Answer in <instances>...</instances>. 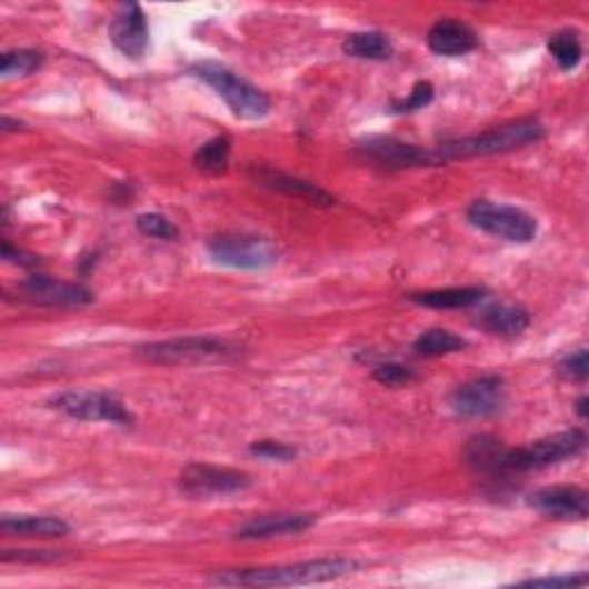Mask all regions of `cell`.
I'll use <instances>...</instances> for the list:
<instances>
[{"label":"cell","instance_id":"obj_1","mask_svg":"<svg viewBox=\"0 0 589 589\" xmlns=\"http://www.w3.org/2000/svg\"><path fill=\"white\" fill-rule=\"evenodd\" d=\"M357 569H359V562L350 558H320V560H307L298 565L223 571L214 578V582L228 585V587H290V585L337 580L348 573H355Z\"/></svg>","mask_w":589,"mask_h":589},{"label":"cell","instance_id":"obj_2","mask_svg":"<svg viewBox=\"0 0 589 589\" xmlns=\"http://www.w3.org/2000/svg\"><path fill=\"white\" fill-rule=\"evenodd\" d=\"M546 137V129L539 120L526 118L513 120L500 127L488 129L483 134L468 137V139H453L445 141L442 146L433 148L440 163L451 159H470V157H490V154H505L513 150H522L528 146L539 143Z\"/></svg>","mask_w":589,"mask_h":589},{"label":"cell","instance_id":"obj_3","mask_svg":"<svg viewBox=\"0 0 589 589\" xmlns=\"http://www.w3.org/2000/svg\"><path fill=\"white\" fill-rule=\"evenodd\" d=\"M191 74L206 81L221 100L233 111L236 118L242 120H263L270 113V100L263 90H258L233 70L223 68L219 62H196Z\"/></svg>","mask_w":589,"mask_h":589},{"label":"cell","instance_id":"obj_4","mask_svg":"<svg viewBox=\"0 0 589 589\" xmlns=\"http://www.w3.org/2000/svg\"><path fill=\"white\" fill-rule=\"evenodd\" d=\"M587 447V436L582 429H571L541 438L530 447L507 449L502 458V475H522L532 470H543L558 466L569 458H576Z\"/></svg>","mask_w":589,"mask_h":589},{"label":"cell","instance_id":"obj_5","mask_svg":"<svg viewBox=\"0 0 589 589\" xmlns=\"http://www.w3.org/2000/svg\"><path fill=\"white\" fill-rule=\"evenodd\" d=\"M466 214H468V221L475 228H479V231L500 238V240H507V242L530 244L539 233L537 219L528 214L526 210L513 208V206H502L493 201H475Z\"/></svg>","mask_w":589,"mask_h":589},{"label":"cell","instance_id":"obj_6","mask_svg":"<svg viewBox=\"0 0 589 589\" xmlns=\"http://www.w3.org/2000/svg\"><path fill=\"white\" fill-rule=\"evenodd\" d=\"M208 253L214 263L233 270H266L279 260V247L258 236L223 233L208 242Z\"/></svg>","mask_w":589,"mask_h":589},{"label":"cell","instance_id":"obj_7","mask_svg":"<svg viewBox=\"0 0 589 589\" xmlns=\"http://www.w3.org/2000/svg\"><path fill=\"white\" fill-rule=\"evenodd\" d=\"M137 355L150 365H191V362H217L236 355V346L212 337H184L148 343Z\"/></svg>","mask_w":589,"mask_h":589},{"label":"cell","instance_id":"obj_8","mask_svg":"<svg viewBox=\"0 0 589 589\" xmlns=\"http://www.w3.org/2000/svg\"><path fill=\"white\" fill-rule=\"evenodd\" d=\"M51 408L58 412L68 415L79 421H107V423H118V427H132V412L124 408V403L109 395V391H64L51 399Z\"/></svg>","mask_w":589,"mask_h":589},{"label":"cell","instance_id":"obj_9","mask_svg":"<svg viewBox=\"0 0 589 589\" xmlns=\"http://www.w3.org/2000/svg\"><path fill=\"white\" fill-rule=\"evenodd\" d=\"M251 483L247 472L233 468H219L208 463H191L180 475V490L191 500H212L219 496H231Z\"/></svg>","mask_w":589,"mask_h":589},{"label":"cell","instance_id":"obj_10","mask_svg":"<svg viewBox=\"0 0 589 589\" xmlns=\"http://www.w3.org/2000/svg\"><path fill=\"white\" fill-rule=\"evenodd\" d=\"M507 401L505 380L500 376H481L453 389L449 406L461 417H490L498 415Z\"/></svg>","mask_w":589,"mask_h":589},{"label":"cell","instance_id":"obj_11","mask_svg":"<svg viewBox=\"0 0 589 589\" xmlns=\"http://www.w3.org/2000/svg\"><path fill=\"white\" fill-rule=\"evenodd\" d=\"M357 154L378 167L389 169H415V167H440L438 154L433 148H421L412 143H403L391 137H373L357 146Z\"/></svg>","mask_w":589,"mask_h":589},{"label":"cell","instance_id":"obj_12","mask_svg":"<svg viewBox=\"0 0 589 589\" xmlns=\"http://www.w3.org/2000/svg\"><path fill=\"white\" fill-rule=\"evenodd\" d=\"M17 292L23 302L38 307H86L94 300V294L86 286L60 281L47 274H32L23 279Z\"/></svg>","mask_w":589,"mask_h":589},{"label":"cell","instance_id":"obj_13","mask_svg":"<svg viewBox=\"0 0 589 589\" xmlns=\"http://www.w3.org/2000/svg\"><path fill=\"white\" fill-rule=\"evenodd\" d=\"M587 500V493L578 486H548L535 490L528 505L552 520L578 522L585 520L589 513Z\"/></svg>","mask_w":589,"mask_h":589},{"label":"cell","instance_id":"obj_14","mask_svg":"<svg viewBox=\"0 0 589 589\" xmlns=\"http://www.w3.org/2000/svg\"><path fill=\"white\" fill-rule=\"evenodd\" d=\"M109 38L122 56L132 58V60H141L146 56L148 40H150L148 21H146L141 6L137 3L122 6L109 26Z\"/></svg>","mask_w":589,"mask_h":589},{"label":"cell","instance_id":"obj_15","mask_svg":"<svg viewBox=\"0 0 589 589\" xmlns=\"http://www.w3.org/2000/svg\"><path fill=\"white\" fill-rule=\"evenodd\" d=\"M316 522L311 513H266L247 520L244 526L236 530V539L256 541V539H272V537H288L307 532Z\"/></svg>","mask_w":589,"mask_h":589},{"label":"cell","instance_id":"obj_16","mask_svg":"<svg viewBox=\"0 0 589 589\" xmlns=\"http://www.w3.org/2000/svg\"><path fill=\"white\" fill-rule=\"evenodd\" d=\"M251 178L253 182H258L260 187L272 189V191H281L286 196H292V199H300L307 201L311 206H322V208H330L335 206V196L327 193L325 189H320L318 184H311L302 178H292L286 176L277 169H268V167H253L251 169Z\"/></svg>","mask_w":589,"mask_h":589},{"label":"cell","instance_id":"obj_17","mask_svg":"<svg viewBox=\"0 0 589 589\" xmlns=\"http://www.w3.org/2000/svg\"><path fill=\"white\" fill-rule=\"evenodd\" d=\"M481 332L490 337H500V339H516L530 327V313L528 309H522L518 305L509 302H498L483 307L475 320H472Z\"/></svg>","mask_w":589,"mask_h":589},{"label":"cell","instance_id":"obj_18","mask_svg":"<svg viewBox=\"0 0 589 589\" xmlns=\"http://www.w3.org/2000/svg\"><path fill=\"white\" fill-rule=\"evenodd\" d=\"M427 44L438 56L458 58L477 49V32L463 21L440 19L431 26L429 36H427Z\"/></svg>","mask_w":589,"mask_h":589},{"label":"cell","instance_id":"obj_19","mask_svg":"<svg viewBox=\"0 0 589 589\" xmlns=\"http://www.w3.org/2000/svg\"><path fill=\"white\" fill-rule=\"evenodd\" d=\"M0 530L12 537H40L53 539L64 537L70 532V526L62 518L56 516H12L6 513L0 520Z\"/></svg>","mask_w":589,"mask_h":589},{"label":"cell","instance_id":"obj_20","mask_svg":"<svg viewBox=\"0 0 589 589\" xmlns=\"http://www.w3.org/2000/svg\"><path fill=\"white\" fill-rule=\"evenodd\" d=\"M486 298V290L477 286L466 288H442V290H427V292H415L410 300L419 307L429 309H470L479 305Z\"/></svg>","mask_w":589,"mask_h":589},{"label":"cell","instance_id":"obj_21","mask_svg":"<svg viewBox=\"0 0 589 589\" xmlns=\"http://www.w3.org/2000/svg\"><path fill=\"white\" fill-rule=\"evenodd\" d=\"M343 53L357 60H389L395 56V47H391L385 32L367 30L348 36L343 42Z\"/></svg>","mask_w":589,"mask_h":589},{"label":"cell","instance_id":"obj_22","mask_svg":"<svg viewBox=\"0 0 589 589\" xmlns=\"http://www.w3.org/2000/svg\"><path fill=\"white\" fill-rule=\"evenodd\" d=\"M507 447L496 440V438H488V436H479L475 440H470L468 449H466V458L468 463L486 475H502V458H505Z\"/></svg>","mask_w":589,"mask_h":589},{"label":"cell","instance_id":"obj_23","mask_svg":"<svg viewBox=\"0 0 589 589\" xmlns=\"http://www.w3.org/2000/svg\"><path fill=\"white\" fill-rule=\"evenodd\" d=\"M228 161H231V139L228 137L210 139L193 154V167L208 176L226 173Z\"/></svg>","mask_w":589,"mask_h":589},{"label":"cell","instance_id":"obj_24","mask_svg":"<svg viewBox=\"0 0 589 589\" xmlns=\"http://www.w3.org/2000/svg\"><path fill=\"white\" fill-rule=\"evenodd\" d=\"M468 346V341L463 337H458L449 330H440V327H436V330H427L421 332L412 348L423 355V357H442V355H451V352H458L463 350Z\"/></svg>","mask_w":589,"mask_h":589},{"label":"cell","instance_id":"obj_25","mask_svg":"<svg viewBox=\"0 0 589 589\" xmlns=\"http://www.w3.org/2000/svg\"><path fill=\"white\" fill-rule=\"evenodd\" d=\"M548 51L562 70H576L582 60V44L576 30H560L550 36Z\"/></svg>","mask_w":589,"mask_h":589},{"label":"cell","instance_id":"obj_26","mask_svg":"<svg viewBox=\"0 0 589 589\" xmlns=\"http://www.w3.org/2000/svg\"><path fill=\"white\" fill-rule=\"evenodd\" d=\"M42 62H44V53L36 49L6 51L3 58H0V74H3V79L30 77L42 68Z\"/></svg>","mask_w":589,"mask_h":589},{"label":"cell","instance_id":"obj_27","mask_svg":"<svg viewBox=\"0 0 589 589\" xmlns=\"http://www.w3.org/2000/svg\"><path fill=\"white\" fill-rule=\"evenodd\" d=\"M137 228H139L141 236L152 238V240H176L180 236L178 226L171 219L159 214V212L139 214L137 217Z\"/></svg>","mask_w":589,"mask_h":589},{"label":"cell","instance_id":"obj_28","mask_svg":"<svg viewBox=\"0 0 589 589\" xmlns=\"http://www.w3.org/2000/svg\"><path fill=\"white\" fill-rule=\"evenodd\" d=\"M373 378L385 385V387H406L410 385L412 380H417V373L415 369L406 367V365H399V362H385L380 367H376L373 371Z\"/></svg>","mask_w":589,"mask_h":589},{"label":"cell","instance_id":"obj_29","mask_svg":"<svg viewBox=\"0 0 589 589\" xmlns=\"http://www.w3.org/2000/svg\"><path fill=\"white\" fill-rule=\"evenodd\" d=\"M249 451L258 458H268V461H281V463H288L298 458V449L279 440H258L249 447Z\"/></svg>","mask_w":589,"mask_h":589},{"label":"cell","instance_id":"obj_30","mask_svg":"<svg viewBox=\"0 0 589 589\" xmlns=\"http://www.w3.org/2000/svg\"><path fill=\"white\" fill-rule=\"evenodd\" d=\"M560 376L565 380H571V382H585L587 380V373H589V355H587V348H578L576 352H569L560 367H558Z\"/></svg>","mask_w":589,"mask_h":589},{"label":"cell","instance_id":"obj_31","mask_svg":"<svg viewBox=\"0 0 589 589\" xmlns=\"http://www.w3.org/2000/svg\"><path fill=\"white\" fill-rule=\"evenodd\" d=\"M431 102H433V86L429 81H419V83H415L412 92L408 94V100L395 102V104H391V111H395V113H412V111L429 107Z\"/></svg>","mask_w":589,"mask_h":589},{"label":"cell","instance_id":"obj_32","mask_svg":"<svg viewBox=\"0 0 589 589\" xmlns=\"http://www.w3.org/2000/svg\"><path fill=\"white\" fill-rule=\"evenodd\" d=\"M589 582L587 573H576V576H548V578H530L522 580L520 585L528 587H585Z\"/></svg>","mask_w":589,"mask_h":589},{"label":"cell","instance_id":"obj_33","mask_svg":"<svg viewBox=\"0 0 589 589\" xmlns=\"http://www.w3.org/2000/svg\"><path fill=\"white\" fill-rule=\"evenodd\" d=\"M3 258L10 260V263L21 266V268H38V266L42 263L40 256H36V253H26V251H21V249H14L8 240L3 242Z\"/></svg>","mask_w":589,"mask_h":589},{"label":"cell","instance_id":"obj_34","mask_svg":"<svg viewBox=\"0 0 589 589\" xmlns=\"http://www.w3.org/2000/svg\"><path fill=\"white\" fill-rule=\"evenodd\" d=\"M587 403H589V399H587V397H580V399H578V403H576V410H578L580 419H587V415H589V410H587Z\"/></svg>","mask_w":589,"mask_h":589}]
</instances>
